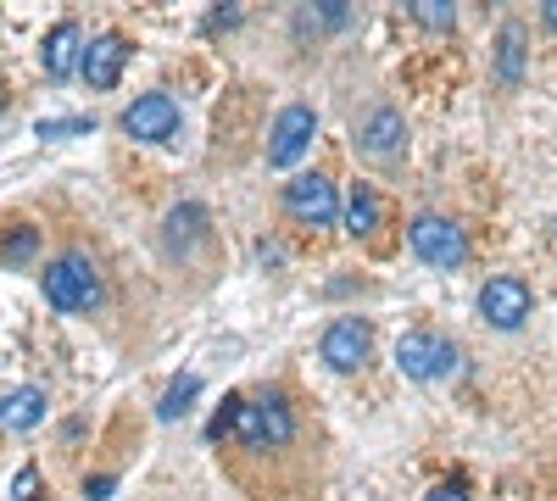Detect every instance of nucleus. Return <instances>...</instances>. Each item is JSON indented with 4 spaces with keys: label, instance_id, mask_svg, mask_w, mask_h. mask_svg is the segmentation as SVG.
I'll list each match as a JSON object with an SVG mask.
<instances>
[{
    "label": "nucleus",
    "instance_id": "obj_1",
    "mask_svg": "<svg viewBox=\"0 0 557 501\" xmlns=\"http://www.w3.org/2000/svg\"><path fill=\"white\" fill-rule=\"evenodd\" d=\"M39 290H45V301H51L57 312H89L101 301V273H96V262H89L84 251H62L57 262H45Z\"/></svg>",
    "mask_w": 557,
    "mask_h": 501
},
{
    "label": "nucleus",
    "instance_id": "obj_2",
    "mask_svg": "<svg viewBox=\"0 0 557 501\" xmlns=\"http://www.w3.org/2000/svg\"><path fill=\"white\" fill-rule=\"evenodd\" d=\"M235 440L251 446V451H268V446H290L296 440V418H290V406L285 396H257L235 406Z\"/></svg>",
    "mask_w": 557,
    "mask_h": 501
},
{
    "label": "nucleus",
    "instance_id": "obj_3",
    "mask_svg": "<svg viewBox=\"0 0 557 501\" xmlns=\"http://www.w3.org/2000/svg\"><path fill=\"white\" fill-rule=\"evenodd\" d=\"M412 251L424 256L430 267H462L469 262V240H462V229L451 217H435V212H418L412 217V229H407Z\"/></svg>",
    "mask_w": 557,
    "mask_h": 501
},
{
    "label": "nucleus",
    "instance_id": "obj_4",
    "mask_svg": "<svg viewBox=\"0 0 557 501\" xmlns=\"http://www.w3.org/2000/svg\"><path fill=\"white\" fill-rule=\"evenodd\" d=\"M396 368L407 379H451L457 374V346L441 340V335H424V329H412L396 340Z\"/></svg>",
    "mask_w": 557,
    "mask_h": 501
},
{
    "label": "nucleus",
    "instance_id": "obj_5",
    "mask_svg": "<svg viewBox=\"0 0 557 501\" xmlns=\"http://www.w3.org/2000/svg\"><path fill=\"white\" fill-rule=\"evenodd\" d=\"M312 134H318V112L290 101L285 112L273 117V128H268V167H296L301 151L312 146Z\"/></svg>",
    "mask_w": 557,
    "mask_h": 501
},
{
    "label": "nucleus",
    "instance_id": "obj_6",
    "mask_svg": "<svg viewBox=\"0 0 557 501\" xmlns=\"http://www.w3.org/2000/svg\"><path fill=\"white\" fill-rule=\"evenodd\" d=\"M123 134H128V140H146V146L173 140V134H178V101L162 96V89L128 101V107H123Z\"/></svg>",
    "mask_w": 557,
    "mask_h": 501
},
{
    "label": "nucleus",
    "instance_id": "obj_7",
    "mask_svg": "<svg viewBox=\"0 0 557 501\" xmlns=\"http://www.w3.org/2000/svg\"><path fill=\"white\" fill-rule=\"evenodd\" d=\"M285 212L296 223H312V229H330V223L341 217V201H335V185L323 173H301L285 185Z\"/></svg>",
    "mask_w": 557,
    "mask_h": 501
},
{
    "label": "nucleus",
    "instance_id": "obj_8",
    "mask_svg": "<svg viewBox=\"0 0 557 501\" xmlns=\"http://www.w3.org/2000/svg\"><path fill=\"white\" fill-rule=\"evenodd\" d=\"M323 362H330L335 374H357L362 362H368V351H374V329L362 324V317H335L330 329H323Z\"/></svg>",
    "mask_w": 557,
    "mask_h": 501
},
{
    "label": "nucleus",
    "instance_id": "obj_9",
    "mask_svg": "<svg viewBox=\"0 0 557 501\" xmlns=\"http://www.w3.org/2000/svg\"><path fill=\"white\" fill-rule=\"evenodd\" d=\"M530 306H535V296L524 279H485L480 285V317L491 329H519L530 317Z\"/></svg>",
    "mask_w": 557,
    "mask_h": 501
},
{
    "label": "nucleus",
    "instance_id": "obj_10",
    "mask_svg": "<svg viewBox=\"0 0 557 501\" xmlns=\"http://www.w3.org/2000/svg\"><path fill=\"white\" fill-rule=\"evenodd\" d=\"M401 146H407V123H401L396 107H374V112L357 123V151L362 156L391 162V156H401Z\"/></svg>",
    "mask_w": 557,
    "mask_h": 501
},
{
    "label": "nucleus",
    "instance_id": "obj_11",
    "mask_svg": "<svg viewBox=\"0 0 557 501\" xmlns=\"http://www.w3.org/2000/svg\"><path fill=\"white\" fill-rule=\"evenodd\" d=\"M123 62H128V39L123 34H96L84 45V78H89V89H112L117 84V73H123Z\"/></svg>",
    "mask_w": 557,
    "mask_h": 501
},
{
    "label": "nucleus",
    "instance_id": "obj_12",
    "mask_svg": "<svg viewBox=\"0 0 557 501\" xmlns=\"http://www.w3.org/2000/svg\"><path fill=\"white\" fill-rule=\"evenodd\" d=\"M39 62H45L51 78H67L73 67H84V34H78V23H57L51 34H45Z\"/></svg>",
    "mask_w": 557,
    "mask_h": 501
},
{
    "label": "nucleus",
    "instance_id": "obj_13",
    "mask_svg": "<svg viewBox=\"0 0 557 501\" xmlns=\"http://www.w3.org/2000/svg\"><path fill=\"white\" fill-rule=\"evenodd\" d=\"M45 385H17L12 396H0V424L7 429H34L39 418H45Z\"/></svg>",
    "mask_w": 557,
    "mask_h": 501
},
{
    "label": "nucleus",
    "instance_id": "obj_14",
    "mask_svg": "<svg viewBox=\"0 0 557 501\" xmlns=\"http://www.w3.org/2000/svg\"><path fill=\"white\" fill-rule=\"evenodd\" d=\"M496 73L502 84H519L524 78V23H507L496 39Z\"/></svg>",
    "mask_w": 557,
    "mask_h": 501
},
{
    "label": "nucleus",
    "instance_id": "obj_15",
    "mask_svg": "<svg viewBox=\"0 0 557 501\" xmlns=\"http://www.w3.org/2000/svg\"><path fill=\"white\" fill-rule=\"evenodd\" d=\"M201 396V374H184V379H173L168 390H162V401H157V418L162 424H173V418H184L190 413V401Z\"/></svg>",
    "mask_w": 557,
    "mask_h": 501
},
{
    "label": "nucleus",
    "instance_id": "obj_16",
    "mask_svg": "<svg viewBox=\"0 0 557 501\" xmlns=\"http://www.w3.org/2000/svg\"><path fill=\"white\" fill-rule=\"evenodd\" d=\"M346 229L351 235H374L380 229V196L368 190V185H357L351 201H346Z\"/></svg>",
    "mask_w": 557,
    "mask_h": 501
},
{
    "label": "nucleus",
    "instance_id": "obj_17",
    "mask_svg": "<svg viewBox=\"0 0 557 501\" xmlns=\"http://www.w3.org/2000/svg\"><path fill=\"white\" fill-rule=\"evenodd\" d=\"M351 23V7L346 0H323V7L301 12V28H346Z\"/></svg>",
    "mask_w": 557,
    "mask_h": 501
},
{
    "label": "nucleus",
    "instance_id": "obj_18",
    "mask_svg": "<svg viewBox=\"0 0 557 501\" xmlns=\"http://www.w3.org/2000/svg\"><path fill=\"white\" fill-rule=\"evenodd\" d=\"M412 23H424V28L446 34V28L457 23V12L446 7V0H412Z\"/></svg>",
    "mask_w": 557,
    "mask_h": 501
},
{
    "label": "nucleus",
    "instance_id": "obj_19",
    "mask_svg": "<svg viewBox=\"0 0 557 501\" xmlns=\"http://www.w3.org/2000/svg\"><path fill=\"white\" fill-rule=\"evenodd\" d=\"M96 128V117H51L39 123V140H62V134H89Z\"/></svg>",
    "mask_w": 557,
    "mask_h": 501
},
{
    "label": "nucleus",
    "instance_id": "obj_20",
    "mask_svg": "<svg viewBox=\"0 0 557 501\" xmlns=\"http://www.w3.org/2000/svg\"><path fill=\"white\" fill-rule=\"evenodd\" d=\"M34 246H39V235H34V229H17L7 246H0V256H7V262H28V256H34Z\"/></svg>",
    "mask_w": 557,
    "mask_h": 501
},
{
    "label": "nucleus",
    "instance_id": "obj_21",
    "mask_svg": "<svg viewBox=\"0 0 557 501\" xmlns=\"http://www.w3.org/2000/svg\"><path fill=\"white\" fill-rule=\"evenodd\" d=\"M12 496H17V501H45V496H39V468H17Z\"/></svg>",
    "mask_w": 557,
    "mask_h": 501
},
{
    "label": "nucleus",
    "instance_id": "obj_22",
    "mask_svg": "<svg viewBox=\"0 0 557 501\" xmlns=\"http://www.w3.org/2000/svg\"><path fill=\"white\" fill-rule=\"evenodd\" d=\"M112 490H117V479H112V474H96V479H84V496H89V501H107Z\"/></svg>",
    "mask_w": 557,
    "mask_h": 501
},
{
    "label": "nucleus",
    "instance_id": "obj_23",
    "mask_svg": "<svg viewBox=\"0 0 557 501\" xmlns=\"http://www.w3.org/2000/svg\"><path fill=\"white\" fill-rule=\"evenodd\" d=\"M424 501H469V490H462V485H435Z\"/></svg>",
    "mask_w": 557,
    "mask_h": 501
},
{
    "label": "nucleus",
    "instance_id": "obj_24",
    "mask_svg": "<svg viewBox=\"0 0 557 501\" xmlns=\"http://www.w3.org/2000/svg\"><path fill=\"white\" fill-rule=\"evenodd\" d=\"M541 17H546V28H557V0H546V12H541Z\"/></svg>",
    "mask_w": 557,
    "mask_h": 501
},
{
    "label": "nucleus",
    "instance_id": "obj_25",
    "mask_svg": "<svg viewBox=\"0 0 557 501\" xmlns=\"http://www.w3.org/2000/svg\"><path fill=\"white\" fill-rule=\"evenodd\" d=\"M552 229H557V217H552Z\"/></svg>",
    "mask_w": 557,
    "mask_h": 501
}]
</instances>
